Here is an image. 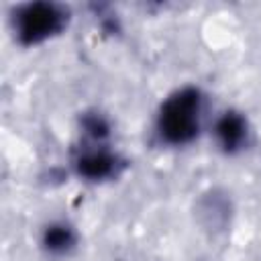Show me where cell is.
<instances>
[{
  "instance_id": "cell-1",
  "label": "cell",
  "mask_w": 261,
  "mask_h": 261,
  "mask_svg": "<svg viewBox=\"0 0 261 261\" xmlns=\"http://www.w3.org/2000/svg\"><path fill=\"white\" fill-rule=\"evenodd\" d=\"M198 112H200L198 90L194 88L179 90L161 108V116H159L161 137L175 145L188 143L198 133Z\"/></svg>"
},
{
  "instance_id": "cell-2",
  "label": "cell",
  "mask_w": 261,
  "mask_h": 261,
  "mask_svg": "<svg viewBox=\"0 0 261 261\" xmlns=\"http://www.w3.org/2000/svg\"><path fill=\"white\" fill-rule=\"evenodd\" d=\"M65 24V14L55 4H27L16 16V33L24 45L39 43L55 33H59Z\"/></svg>"
},
{
  "instance_id": "cell-3",
  "label": "cell",
  "mask_w": 261,
  "mask_h": 261,
  "mask_svg": "<svg viewBox=\"0 0 261 261\" xmlns=\"http://www.w3.org/2000/svg\"><path fill=\"white\" fill-rule=\"evenodd\" d=\"M196 214L206 228H222L228 218V202H226V198L212 192L198 202Z\"/></svg>"
},
{
  "instance_id": "cell-4",
  "label": "cell",
  "mask_w": 261,
  "mask_h": 261,
  "mask_svg": "<svg viewBox=\"0 0 261 261\" xmlns=\"http://www.w3.org/2000/svg\"><path fill=\"white\" fill-rule=\"evenodd\" d=\"M245 133H247L245 120L234 112H226L216 124V137H218L220 145L226 151H232V149L241 147V143L245 139Z\"/></svg>"
},
{
  "instance_id": "cell-5",
  "label": "cell",
  "mask_w": 261,
  "mask_h": 261,
  "mask_svg": "<svg viewBox=\"0 0 261 261\" xmlns=\"http://www.w3.org/2000/svg\"><path fill=\"white\" fill-rule=\"evenodd\" d=\"M114 157L106 151H90L77 159V171L90 179H102L114 171Z\"/></svg>"
},
{
  "instance_id": "cell-6",
  "label": "cell",
  "mask_w": 261,
  "mask_h": 261,
  "mask_svg": "<svg viewBox=\"0 0 261 261\" xmlns=\"http://www.w3.org/2000/svg\"><path fill=\"white\" fill-rule=\"evenodd\" d=\"M73 245V232L71 228L63 226V224H55L49 226L45 230V247L53 253H63Z\"/></svg>"
}]
</instances>
